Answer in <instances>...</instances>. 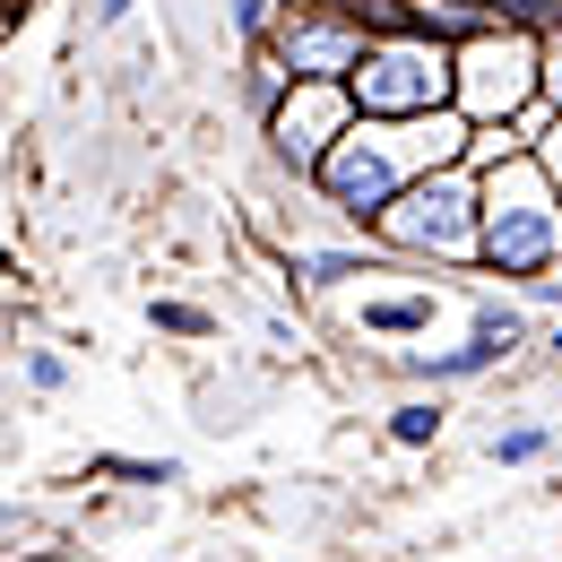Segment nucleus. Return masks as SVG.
I'll use <instances>...</instances> for the list:
<instances>
[{
  "label": "nucleus",
  "instance_id": "f257e3e1",
  "mask_svg": "<svg viewBox=\"0 0 562 562\" xmlns=\"http://www.w3.org/2000/svg\"><path fill=\"white\" fill-rule=\"evenodd\" d=\"M372 243L398 269H450V278H485V173L476 165H441L416 173L390 216L372 225Z\"/></svg>",
  "mask_w": 562,
  "mask_h": 562
},
{
  "label": "nucleus",
  "instance_id": "a211bd4d",
  "mask_svg": "<svg viewBox=\"0 0 562 562\" xmlns=\"http://www.w3.org/2000/svg\"><path fill=\"white\" fill-rule=\"evenodd\" d=\"M95 476H122V485H182V459H95Z\"/></svg>",
  "mask_w": 562,
  "mask_h": 562
},
{
  "label": "nucleus",
  "instance_id": "f8f14e48",
  "mask_svg": "<svg viewBox=\"0 0 562 562\" xmlns=\"http://www.w3.org/2000/svg\"><path fill=\"white\" fill-rule=\"evenodd\" d=\"M554 450H562V432H554V424H537V416L493 424V432H485V459H493V468H546Z\"/></svg>",
  "mask_w": 562,
  "mask_h": 562
},
{
  "label": "nucleus",
  "instance_id": "412c9836",
  "mask_svg": "<svg viewBox=\"0 0 562 562\" xmlns=\"http://www.w3.org/2000/svg\"><path fill=\"white\" fill-rule=\"evenodd\" d=\"M537 156H546V173H554V182H562V122H554V131H546V147H537Z\"/></svg>",
  "mask_w": 562,
  "mask_h": 562
},
{
  "label": "nucleus",
  "instance_id": "9b49d317",
  "mask_svg": "<svg viewBox=\"0 0 562 562\" xmlns=\"http://www.w3.org/2000/svg\"><path fill=\"white\" fill-rule=\"evenodd\" d=\"M450 390H416V398H398L390 416H381V441L390 450H432L441 432H450V407H441Z\"/></svg>",
  "mask_w": 562,
  "mask_h": 562
},
{
  "label": "nucleus",
  "instance_id": "f3484780",
  "mask_svg": "<svg viewBox=\"0 0 562 562\" xmlns=\"http://www.w3.org/2000/svg\"><path fill=\"white\" fill-rule=\"evenodd\" d=\"M285 18V0H225V26H234V44L251 53V44H269Z\"/></svg>",
  "mask_w": 562,
  "mask_h": 562
},
{
  "label": "nucleus",
  "instance_id": "aec40b11",
  "mask_svg": "<svg viewBox=\"0 0 562 562\" xmlns=\"http://www.w3.org/2000/svg\"><path fill=\"white\" fill-rule=\"evenodd\" d=\"M546 104L562 113V35H546Z\"/></svg>",
  "mask_w": 562,
  "mask_h": 562
},
{
  "label": "nucleus",
  "instance_id": "39448f33",
  "mask_svg": "<svg viewBox=\"0 0 562 562\" xmlns=\"http://www.w3.org/2000/svg\"><path fill=\"white\" fill-rule=\"evenodd\" d=\"M355 122V95H347V78H294V95H285L278 113L260 122V147H269V165H278L294 191H312V173H321V156L347 139Z\"/></svg>",
  "mask_w": 562,
  "mask_h": 562
},
{
  "label": "nucleus",
  "instance_id": "423d86ee",
  "mask_svg": "<svg viewBox=\"0 0 562 562\" xmlns=\"http://www.w3.org/2000/svg\"><path fill=\"white\" fill-rule=\"evenodd\" d=\"M269 53L294 78H355L372 53V18H363V0H285Z\"/></svg>",
  "mask_w": 562,
  "mask_h": 562
},
{
  "label": "nucleus",
  "instance_id": "dca6fc26",
  "mask_svg": "<svg viewBox=\"0 0 562 562\" xmlns=\"http://www.w3.org/2000/svg\"><path fill=\"white\" fill-rule=\"evenodd\" d=\"M147 321H156L165 338H191V347L216 338V312H209V303H182V294H156V303H147Z\"/></svg>",
  "mask_w": 562,
  "mask_h": 562
},
{
  "label": "nucleus",
  "instance_id": "20e7f679",
  "mask_svg": "<svg viewBox=\"0 0 562 562\" xmlns=\"http://www.w3.org/2000/svg\"><path fill=\"white\" fill-rule=\"evenodd\" d=\"M546 95V35L519 26V18H493L459 44V113L485 131V122H519L528 104Z\"/></svg>",
  "mask_w": 562,
  "mask_h": 562
},
{
  "label": "nucleus",
  "instance_id": "ddd939ff",
  "mask_svg": "<svg viewBox=\"0 0 562 562\" xmlns=\"http://www.w3.org/2000/svg\"><path fill=\"white\" fill-rule=\"evenodd\" d=\"M285 95H294V70H285L269 44H251V53H243V104H251V122H269Z\"/></svg>",
  "mask_w": 562,
  "mask_h": 562
},
{
  "label": "nucleus",
  "instance_id": "5701e85b",
  "mask_svg": "<svg viewBox=\"0 0 562 562\" xmlns=\"http://www.w3.org/2000/svg\"><path fill=\"white\" fill-rule=\"evenodd\" d=\"M9 347H18V329H9V312H0V355H9Z\"/></svg>",
  "mask_w": 562,
  "mask_h": 562
},
{
  "label": "nucleus",
  "instance_id": "0eeeda50",
  "mask_svg": "<svg viewBox=\"0 0 562 562\" xmlns=\"http://www.w3.org/2000/svg\"><path fill=\"white\" fill-rule=\"evenodd\" d=\"M441 312H450V285H381V294H363L355 303V338H381V347H416L441 329Z\"/></svg>",
  "mask_w": 562,
  "mask_h": 562
},
{
  "label": "nucleus",
  "instance_id": "b1692460",
  "mask_svg": "<svg viewBox=\"0 0 562 562\" xmlns=\"http://www.w3.org/2000/svg\"><path fill=\"white\" fill-rule=\"evenodd\" d=\"M18 9H26V0H0V18H18Z\"/></svg>",
  "mask_w": 562,
  "mask_h": 562
},
{
  "label": "nucleus",
  "instance_id": "1a4fd4ad",
  "mask_svg": "<svg viewBox=\"0 0 562 562\" xmlns=\"http://www.w3.org/2000/svg\"><path fill=\"white\" fill-rule=\"evenodd\" d=\"M468 338H476L493 363H519V355L546 338V321H537L519 294H468Z\"/></svg>",
  "mask_w": 562,
  "mask_h": 562
},
{
  "label": "nucleus",
  "instance_id": "6ab92c4d",
  "mask_svg": "<svg viewBox=\"0 0 562 562\" xmlns=\"http://www.w3.org/2000/svg\"><path fill=\"white\" fill-rule=\"evenodd\" d=\"M139 18V0H87V26L95 35H113V26H131Z\"/></svg>",
  "mask_w": 562,
  "mask_h": 562
},
{
  "label": "nucleus",
  "instance_id": "6e6552de",
  "mask_svg": "<svg viewBox=\"0 0 562 562\" xmlns=\"http://www.w3.org/2000/svg\"><path fill=\"white\" fill-rule=\"evenodd\" d=\"M355 278H398V260L363 234V243H294L285 251V285L294 294H347Z\"/></svg>",
  "mask_w": 562,
  "mask_h": 562
},
{
  "label": "nucleus",
  "instance_id": "9d476101",
  "mask_svg": "<svg viewBox=\"0 0 562 562\" xmlns=\"http://www.w3.org/2000/svg\"><path fill=\"white\" fill-rule=\"evenodd\" d=\"M398 372H407L416 390H468V381H485V372H502V363H493L476 338H459V347H407Z\"/></svg>",
  "mask_w": 562,
  "mask_h": 562
},
{
  "label": "nucleus",
  "instance_id": "2eb2a0df",
  "mask_svg": "<svg viewBox=\"0 0 562 562\" xmlns=\"http://www.w3.org/2000/svg\"><path fill=\"white\" fill-rule=\"evenodd\" d=\"M18 390L26 398H61L70 390V355L61 347H18Z\"/></svg>",
  "mask_w": 562,
  "mask_h": 562
},
{
  "label": "nucleus",
  "instance_id": "f03ea898",
  "mask_svg": "<svg viewBox=\"0 0 562 562\" xmlns=\"http://www.w3.org/2000/svg\"><path fill=\"white\" fill-rule=\"evenodd\" d=\"M546 269H562V182L546 156H519L485 173V278L528 285Z\"/></svg>",
  "mask_w": 562,
  "mask_h": 562
},
{
  "label": "nucleus",
  "instance_id": "4468645a",
  "mask_svg": "<svg viewBox=\"0 0 562 562\" xmlns=\"http://www.w3.org/2000/svg\"><path fill=\"white\" fill-rule=\"evenodd\" d=\"M519 156H537V139H528L519 122H485V131L468 139V165H476V173H502V165H519Z\"/></svg>",
  "mask_w": 562,
  "mask_h": 562
},
{
  "label": "nucleus",
  "instance_id": "4be33fe9",
  "mask_svg": "<svg viewBox=\"0 0 562 562\" xmlns=\"http://www.w3.org/2000/svg\"><path fill=\"white\" fill-rule=\"evenodd\" d=\"M537 347H546V355L562 363V321H546V338H537Z\"/></svg>",
  "mask_w": 562,
  "mask_h": 562
},
{
  "label": "nucleus",
  "instance_id": "7ed1b4c3",
  "mask_svg": "<svg viewBox=\"0 0 562 562\" xmlns=\"http://www.w3.org/2000/svg\"><path fill=\"white\" fill-rule=\"evenodd\" d=\"M355 113L363 122H416V113H441L459 95V44L450 35H424V26H390L372 35L363 70L347 78Z\"/></svg>",
  "mask_w": 562,
  "mask_h": 562
}]
</instances>
